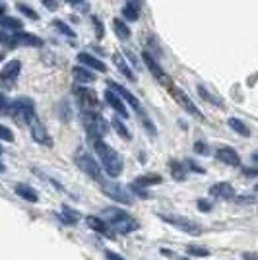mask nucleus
Returning a JSON list of instances; mask_svg holds the SVG:
<instances>
[{"mask_svg":"<svg viewBox=\"0 0 258 260\" xmlns=\"http://www.w3.org/2000/svg\"><path fill=\"white\" fill-rule=\"evenodd\" d=\"M93 142H95V153L99 155L101 163H103V169L111 177H118V175L122 173V157L103 140H93Z\"/></svg>","mask_w":258,"mask_h":260,"instance_id":"1","label":"nucleus"},{"mask_svg":"<svg viewBox=\"0 0 258 260\" xmlns=\"http://www.w3.org/2000/svg\"><path fill=\"white\" fill-rule=\"evenodd\" d=\"M82 122H84L86 132L93 140H101V138L107 136L109 122L105 120L103 115H99L95 111H84V113H82Z\"/></svg>","mask_w":258,"mask_h":260,"instance_id":"2","label":"nucleus"},{"mask_svg":"<svg viewBox=\"0 0 258 260\" xmlns=\"http://www.w3.org/2000/svg\"><path fill=\"white\" fill-rule=\"evenodd\" d=\"M8 117H12L18 122H27L29 119L35 117V105L29 98H20L14 99L10 105H8Z\"/></svg>","mask_w":258,"mask_h":260,"instance_id":"3","label":"nucleus"},{"mask_svg":"<svg viewBox=\"0 0 258 260\" xmlns=\"http://www.w3.org/2000/svg\"><path fill=\"white\" fill-rule=\"evenodd\" d=\"M76 165L87 175V177H91V179H95V181H101L103 177H101V167H99V163L86 152V150H78L76 152Z\"/></svg>","mask_w":258,"mask_h":260,"instance_id":"4","label":"nucleus"},{"mask_svg":"<svg viewBox=\"0 0 258 260\" xmlns=\"http://www.w3.org/2000/svg\"><path fill=\"white\" fill-rule=\"evenodd\" d=\"M101 190H103V194L107 196V198L115 200V202L122 204V206H130V204H132L130 194L118 183H113V181H103V183H101Z\"/></svg>","mask_w":258,"mask_h":260,"instance_id":"5","label":"nucleus"},{"mask_svg":"<svg viewBox=\"0 0 258 260\" xmlns=\"http://www.w3.org/2000/svg\"><path fill=\"white\" fill-rule=\"evenodd\" d=\"M167 89H169V93H171L173 98H175V101H177V103H179V105H181V107H183L184 111H186V113H190V115H194V117L202 119V113H200V109L194 105L192 99L188 98V95L184 93L183 89H179V87L173 86V84L169 87H167Z\"/></svg>","mask_w":258,"mask_h":260,"instance_id":"6","label":"nucleus"},{"mask_svg":"<svg viewBox=\"0 0 258 260\" xmlns=\"http://www.w3.org/2000/svg\"><path fill=\"white\" fill-rule=\"evenodd\" d=\"M159 217H162L165 223H169V225H173V228L181 229V231H184V233H190V235H198V233H200V228H198L194 221H190L188 217L165 216V214H159Z\"/></svg>","mask_w":258,"mask_h":260,"instance_id":"7","label":"nucleus"},{"mask_svg":"<svg viewBox=\"0 0 258 260\" xmlns=\"http://www.w3.org/2000/svg\"><path fill=\"white\" fill-rule=\"evenodd\" d=\"M142 60H144V64L150 68V72L155 76V80H157V82H162V86H165V87L171 86V84H173L171 78L163 72L162 64H159V62H157V60H155V58H153L148 51H144V53H142Z\"/></svg>","mask_w":258,"mask_h":260,"instance_id":"8","label":"nucleus"},{"mask_svg":"<svg viewBox=\"0 0 258 260\" xmlns=\"http://www.w3.org/2000/svg\"><path fill=\"white\" fill-rule=\"evenodd\" d=\"M27 124H29L31 138L37 142V144H41V146H47V148H51V146H53V138L49 136L47 128H45L43 124H41V120L37 119V117H33V119L27 120Z\"/></svg>","mask_w":258,"mask_h":260,"instance_id":"9","label":"nucleus"},{"mask_svg":"<svg viewBox=\"0 0 258 260\" xmlns=\"http://www.w3.org/2000/svg\"><path fill=\"white\" fill-rule=\"evenodd\" d=\"M20 70H22V62L20 60H10L0 72V84L4 87H12L20 76Z\"/></svg>","mask_w":258,"mask_h":260,"instance_id":"10","label":"nucleus"},{"mask_svg":"<svg viewBox=\"0 0 258 260\" xmlns=\"http://www.w3.org/2000/svg\"><path fill=\"white\" fill-rule=\"evenodd\" d=\"M74 95L78 98V103H80V107L84 109V111H95L99 107L97 95L91 89H87V87H76Z\"/></svg>","mask_w":258,"mask_h":260,"instance_id":"11","label":"nucleus"},{"mask_svg":"<svg viewBox=\"0 0 258 260\" xmlns=\"http://www.w3.org/2000/svg\"><path fill=\"white\" fill-rule=\"evenodd\" d=\"M107 86H109V89H113L115 93H117L118 98L122 99V101H126L130 107H134V111H142V107H140V101H138V98L136 95H132L126 87H122L120 84H117V82H113V80H109L107 82Z\"/></svg>","mask_w":258,"mask_h":260,"instance_id":"12","label":"nucleus"},{"mask_svg":"<svg viewBox=\"0 0 258 260\" xmlns=\"http://www.w3.org/2000/svg\"><path fill=\"white\" fill-rule=\"evenodd\" d=\"M105 101H107L111 107L115 109L117 117H120V119H128V117H130L128 111H126V107H124V101L118 98L113 89H107V91H105Z\"/></svg>","mask_w":258,"mask_h":260,"instance_id":"13","label":"nucleus"},{"mask_svg":"<svg viewBox=\"0 0 258 260\" xmlns=\"http://www.w3.org/2000/svg\"><path fill=\"white\" fill-rule=\"evenodd\" d=\"M215 159L221 163H225V165H231V167H239L241 165V157H239V153L233 150V148H219L217 152H215Z\"/></svg>","mask_w":258,"mask_h":260,"instance_id":"14","label":"nucleus"},{"mask_svg":"<svg viewBox=\"0 0 258 260\" xmlns=\"http://www.w3.org/2000/svg\"><path fill=\"white\" fill-rule=\"evenodd\" d=\"M111 225L117 229L118 233H122V235H128V233H132V231H136V229L140 228V225H138V221H136V219H132L128 214H124L122 217H118L117 221H115V223H111Z\"/></svg>","mask_w":258,"mask_h":260,"instance_id":"15","label":"nucleus"},{"mask_svg":"<svg viewBox=\"0 0 258 260\" xmlns=\"http://www.w3.org/2000/svg\"><path fill=\"white\" fill-rule=\"evenodd\" d=\"M210 192H212V196L219 198V200H231V198H235V188L229 183L212 184V186H210Z\"/></svg>","mask_w":258,"mask_h":260,"instance_id":"16","label":"nucleus"},{"mask_svg":"<svg viewBox=\"0 0 258 260\" xmlns=\"http://www.w3.org/2000/svg\"><path fill=\"white\" fill-rule=\"evenodd\" d=\"M78 62H80L82 66H86V68H89V70H95V72H105V70H107L105 62H101L99 58L91 56L89 53H80V54H78Z\"/></svg>","mask_w":258,"mask_h":260,"instance_id":"17","label":"nucleus"},{"mask_svg":"<svg viewBox=\"0 0 258 260\" xmlns=\"http://www.w3.org/2000/svg\"><path fill=\"white\" fill-rule=\"evenodd\" d=\"M72 76H74V80L80 82V84L95 82V72H91L86 66H74V68H72Z\"/></svg>","mask_w":258,"mask_h":260,"instance_id":"18","label":"nucleus"},{"mask_svg":"<svg viewBox=\"0 0 258 260\" xmlns=\"http://www.w3.org/2000/svg\"><path fill=\"white\" fill-rule=\"evenodd\" d=\"M14 43H16V47H18V45H25V47H39L43 41H41L39 37H35L33 33H16V35H14Z\"/></svg>","mask_w":258,"mask_h":260,"instance_id":"19","label":"nucleus"},{"mask_svg":"<svg viewBox=\"0 0 258 260\" xmlns=\"http://www.w3.org/2000/svg\"><path fill=\"white\" fill-rule=\"evenodd\" d=\"M16 192H18V196L20 198H23L25 202H37L39 200V194H37V190L35 188H31L29 184H16Z\"/></svg>","mask_w":258,"mask_h":260,"instance_id":"20","label":"nucleus"},{"mask_svg":"<svg viewBox=\"0 0 258 260\" xmlns=\"http://www.w3.org/2000/svg\"><path fill=\"white\" fill-rule=\"evenodd\" d=\"M113 62H115V64L118 66V70H120V72H122V76L126 78V80H130V82H134V72H132V70H130V66L126 64V60H124V56H122V53H115L113 54Z\"/></svg>","mask_w":258,"mask_h":260,"instance_id":"21","label":"nucleus"},{"mask_svg":"<svg viewBox=\"0 0 258 260\" xmlns=\"http://www.w3.org/2000/svg\"><path fill=\"white\" fill-rule=\"evenodd\" d=\"M113 31H115V35H117L120 41H126L130 37V27L126 25V22L120 20V18H115V20H113Z\"/></svg>","mask_w":258,"mask_h":260,"instance_id":"22","label":"nucleus"},{"mask_svg":"<svg viewBox=\"0 0 258 260\" xmlns=\"http://www.w3.org/2000/svg\"><path fill=\"white\" fill-rule=\"evenodd\" d=\"M122 18L128 20V22H136L140 18V6H138V2H128L122 8Z\"/></svg>","mask_w":258,"mask_h":260,"instance_id":"23","label":"nucleus"},{"mask_svg":"<svg viewBox=\"0 0 258 260\" xmlns=\"http://www.w3.org/2000/svg\"><path fill=\"white\" fill-rule=\"evenodd\" d=\"M227 124H229V128L231 130H235L237 134H241V136H245V138L250 136V130H248V126L243 122V120L235 119V117H229V119H227Z\"/></svg>","mask_w":258,"mask_h":260,"instance_id":"24","label":"nucleus"},{"mask_svg":"<svg viewBox=\"0 0 258 260\" xmlns=\"http://www.w3.org/2000/svg\"><path fill=\"white\" fill-rule=\"evenodd\" d=\"M163 183V177H159V175H142V177H138L136 181H134V184H138V186H151V184H162Z\"/></svg>","mask_w":258,"mask_h":260,"instance_id":"25","label":"nucleus"},{"mask_svg":"<svg viewBox=\"0 0 258 260\" xmlns=\"http://www.w3.org/2000/svg\"><path fill=\"white\" fill-rule=\"evenodd\" d=\"M86 223H87V228H91L93 231H97V233H105V231H107V223H105L101 217L87 216L86 217Z\"/></svg>","mask_w":258,"mask_h":260,"instance_id":"26","label":"nucleus"},{"mask_svg":"<svg viewBox=\"0 0 258 260\" xmlns=\"http://www.w3.org/2000/svg\"><path fill=\"white\" fill-rule=\"evenodd\" d=\"M23 23L20 20H16V18H0V27H4V29H8V31H20L22 29Z\"/></svg>","mask_w":258,"mask_h":260,"instance_id":"27","label":"nucleus"},{"mask_svg":"<svg viewBox=\"0 0 258 260\" xmlns=\"http://www.w3.org/2000/svg\"><path fill=\"white\" fill-rule=\"evenodd\" d=\"M111 124H113V128L117 130V134L120 136V138H124V140H130V138H132V136H130V132H128V128L122 124V119H120V117H113Z\"/></svg>","mask_w":258,"mask_h":260,"instance_id":"28","label":"nucleus"},{"mask_svg":"<svg viewBox=\"0 0 258 260\" xmlns=\"http://www.w3.org/2000/svg\"><path fill=\"white\" fill-rule=\"evenodd\" d=\"M198 93H200V98L204 99V101H208V103H214V105H217V107H221L223 103H221V99L219 98H215V95H212L208 89H206V86H198Z\"/></svg>","mask_w":258,"mask_h":260,"instance_id":"29","label":"nucleus"},{"mask_svg":"<svg viewBox=\"0 0 258 260\" xmlns=\"http://www.w3.org/2000/svg\"><path fill=\"white\" fill-rule=\"evenodd\" d=\"M171 173L177 181H184L186 179V171H184V167L181 165V161H171Z\"/></svg>","mask_w":258,"mask_h":260,"instance_id":"30","label":"nucleus"},{"mask_svg":"<svg viewBox=\"0 0 258 260\" xmlns=\"http://www.w3.org/2000/svg\"><path fill=\"white\" fill-rule=\"evenodd\" d=\"M186 252L190 254V256H198V258H206V256H210V250L204 249V247H196V245H190Z\"/></svg>","mask_w":258,"mask_h":260,"instance_id":"31","label":"nucleus"},{"mask_svg":"<svg viewBox=\"0 0 258 260\" xmlns=\"http://www.w3.org/2000/svg\"><path fill=\"white\" fill-rule=\"evenodd\" d=\"M138 113H140V120H142V124H144V128L148 130V134L155 136V134H157V130H155V124H153V122H151V120L146 117V113H144V111H138Z\"/></svg>","mask_w":258,"mask_h":260,"instance_id":"32","label":"nucleus"},{"mask_svg":"<svg viewBox=\"0 0 258 260\" xmlns=\"http://www.w3.org/2000/svg\"><path fill=\"white\" fill-rule=\"evenodd\" d=\"M16 6H18V10L22 12L25 18H29V20H37V18H39V16H37V12L33 10V8H29L27 4H23V2H18Z\"/></svg>","mask_w":258,"mask_h":260,"instance_id":"33","label":"nucleus"},{"mask_svg":"<svg viewBox=\"0 0 258 260\" xmlns=\"http://www.w3.org/2000/svg\"><path fill=\"white\" fill-rule=\"evenodd\" d=\"M53 27H56V29H58L60 33H64L66 37H72V39L76 37V33L72 31V27H68V25H66L64 22H60V20H54V22H53Z\"/></svg>","mask_w":258,"mask_h":260,"instance_id":"34","label":"nucleus"},{"mask_svg":"<svg viewBox=\"0 0 258 260\" xmlns=\"http://www.w3.org/2000/svg\"><path fill=\"white\" fill-rule=\"evenodd\" d=\"M62 214H64V221L66 223H68V225H74L76 221H78V214H76V212H72V210H70V208H62Z\"/></svg>","mask_w":258,"mask_h":260,"instance_id":"35","label":"nucleus"},{"mask_svg":"<svg viewBox=\"0 0 258 260\" xmlns=\"http://www.w3.org/2000/svg\"><path fill=\"white\" fill-rule=\"evenodd\" d=\"M91 22H93V27H95L97 39H103V37H105V27H103V23H101V20H99L97 16H93V18H91Z\"/></svg>","mask_w":258,"mask_h":260,"instance_id":"36","label":"nucleus"},{"mask_svg":"<svg viewBox=\"0 0 258 260\" xmlns=\"http://www.w3.org/2000/svg\"><path fill=\"white\" fill-rule=\"evenodd\" d=\"M196 206H198V210H200L202 214H208V212H212V208H214V204H212L210 200H204V198H200V200L196 202Z\"/></svg>","mask_w":258,"mask_h":260,"instance_id":"37","label":"nucleus"},{"mask_svg":"<svg viewBox=\"0 0 258 260\" xmlns=\"http://www.w3.org/2000/svg\"><path fill=\"white\" fill-rule=\"evenodd\" d=\"M0 43L6 45V47H16V43H14V35H12V33L0 31Z\"/></svg>","mask_w":258,"mask_h":260,"instance_id":"38","label":"nucleus"},{"mask_svg":"<svg viewBox=\"0 0 258 260\" xmlns=\"http://www.w3.org/2000/svg\"><path fill=\"white\" fill-rule=\"evenodd\" d=\"M0 140H6V142L14 140V134H12V130L6 128L4 124H0Z\"/></svg>","mask_w":258,"mask_h":260,"instance_id":"39","label":"nucleus"},{"mask_svg":"<svg viewBox=\"0 0 258 260\" xmlns=\"http://www.w3.org/2000/svg\"><path fill=\"white\" fill-rule=\"evenodd\" d=\"M194 152H196V153H202V155H208V153H210V150L206 148L204 142H194Z\"/></svg>","mask_w":258,"mask_h":260,"instance_id":"40","label":"nucleus"},{"mask_svg":"<svg viewBox=\"0 0 258 260\" xmlns=\"http://www.w3.org/2000/svg\"><path fill=\"white\" fill-rule=\"evenodd\" d=\"M130 190H132V192H136V196H140V198H148V192H146V190H144V188H142V186H138V184H130Z\"/></svg>","mask_w":258,"mask_h":260,"instance_id":"41","label":"nucleus"},{"mask_svg":"<svg viewBox=\"0 0 258 260\" xmlns=\"http://www.w3.org/2000/svg\"><path fill=\"white\" fill-rule=\"evenodd\" d=\"M8 99H6V95L4 93H0V115H6L8 113Z\"/></svg>","mask_w":258,"mask_h":260,"instance_id":"42","label":"nucleus"},{"mask_svg":"<svg viewBox=\"0 0 258 260\" xmlns=\"http://www.w3.org/2000/svg\"><path fill=\"white\" fill-rule=\"evenodd\" d=\"M237 202H239V204H252V202H254V198H252V196H239V198H237Z\"/></svg>","mask_w":258,"mask_h":260,"instance_id":"43","label":"nucleus"},{"mask_svg":"<svg viewBox=\"0 0 258 260\" xmlns=\"http://www.w3.org/2000/svg\"><path fill=\"white\" fill-rule=\"evenodd\" d=\"M186 165L192 169V171H198V173H204V169L200 167V165H196V163L192 161V159H186Z\"/></svg>","mask_w":258,"mask_h":260,"instance_id":"44","label":"nucleus"},{"mask_svg":"<svg viewBox=\"0 0 258 260\" xmlns=\"http://www.w3.org/2000/svg\"><path fill=\"white\" fill-rule=\"evenodd\" d=\"M43 4L45 6H47V10H56V8H58V4H56V2H54V0H43Z\"/></svg>","mask_w":258,"mask_h":260,"instance_id":"45","label":"nucleus"},{"mask_svg":"<svg viewBox=\"0 0 258 260\" xmlns=\"http://www.w3.org/2000/svg\"><path fill=\"white\" fill-rule=\"evenodd\" d=\"M105 256H107V260H124L122 256H118L117 252H113V250H105Z\"/></svg>","mask_w":258,"mask_h":260,"instance_id":"46","label":"nucleus"},{"mask_svg":"<svg viewBox=\"0 0 258 260\" xmlns=\"http://www.w3.org/2000/svg\"><path fill=\"white\" fill-rule=\"evenodd\" d=\"M243 258L245 260H258V256L254 254V252H245V254H243Z\"/></svg>","mask_w":258,"mask_h":260,"instance_id":"47","label":"nucleus"},{"mask_svg":"<svg viewBox=\"0 0 258 260\" xmlns=\"http://www.w3.org/2000/svg\"><path fill=\"white\" fill-rule=\"evenodd\" d=\"M4 12H6V6H4V4H0V18L4 16Z\"/></svg>","mask_w":258,"mask_h":260,"instance_id":"48","label":"nucleus"},{"mask_svg":"<svg viewBox=\"0 0 258 260\" xmlns=\"http://www.w3.org/2000/svg\"><path fill=\"white\" fill-rule=\"evenodd\" d=\"M68 2H70V4H72V6H76V4H82V2H84V0H68Z\"/></svg>","mask_w":258,"mask_h":260,"instance_id":"49","label":"nucleus"},{"mask_svg":"<svg viewBox=\"0 0 258 260\" xmlns=\"http://www.w3.org/2000/svg\"><path fill=\"white\" fill-rule=\"evenodd\" d=\"M0 173H4V165L2 163H0Z\"/></svg>","mask_w":258,"mask_h":260,"instance_id":"50","label":"nucleus"},{"mask_svg":"<svg viewBox=\"0 0 258 260\" xmlns=\"http://www.w3.org/2000/svg\"><path fill=\"white\" fill-rule=\"evenodd\" d=\"M0 60H4V53L2 51H0Z\"/></svg>","mask_w":258,"mask_h":260,"instance_id":"51","label":"nucleus"},{"mask_svg":"<svg viewBox=\"0 0 258 260\" xmlns=\"http://www.w3.org/2000/svg\"><path fill=\"white\" fill-rule=\"evenodd\" d=\"M2 152H4V150H2V148H0V153H2Z\"/></svg>","mask_w":258,"mask_h":260,"instance_id":"52","label":"nucleus"}]
</instances>
